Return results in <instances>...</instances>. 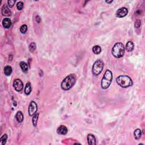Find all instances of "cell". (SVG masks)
<instances>
[{
  "label": "cell",
  "instance_id": "6da1fadb",
  "mask_svg": "<svg viewBox=\"0 0 145 145\" xmlns=\"http://www.w3.org/2000/svg\"><path fill=\"white\" fill-rule=\"evenodd\" d=\"M75 82L76 76L74 74H70L62 80L61 85V88L65 91L70 90L75 85Z\"/></svg>",
  "mask_w": 145,
  "mask_h": 145
},
{
  "label": "cell",
  "instance_id": "7a4b0ae2",
  "mask_svg": "<svg viewBox=\"0 0 145 145\" xmlns=\"http://www.w3.org/2000/svg\"><path fill=\"white\" fill-rule=\"evenodd\" d=\"M117 83L122 88H127L133 85V80L127 75H120L116 78Z\"/></svg>",
  "mask_w": 145,
  "mask_h": 145
},
{
  "label": "cell",
  "instance_id": "3957f363",
  "mask_svg": "<svg viewBox=\"0 0 145 145\" xmlns=\"http://www.w3.org/2000/svg\"><path fill=\"white\" fill-rule=\"evenodd\" d=\"M113 79V75L110 70H107L104 73L103 78L101 79V86L103 89H107L110 86Z\"/></svg>",
  "mask_w": 145,
  "mask_h": 145
},
{
  "label": "cell",
  "instance_id": "277c9868",
  "mask_svg": "<svg viewBox=\"0 0 145 145\" xmlns=\"http://www.w3.org/2000/svg\"><path fill=\"white\" fill-rule=\"evenodd\" d=\"M112 53L113 56L116 58H121L123 57L125 53V47L121 43H117L115 44L112 48Z\"/></svg>",
  "mask_w": 145,
  "mask_h": 145
},
{
  "label": "cell",
  "instance_id": "5b68a950",
  "mask_svg": "<svg viewBox=\"0 0 145 145\" xmlns=\"http://www.w3.org/2000/svg\"><path fill=\"white\" fill-rule=\"evenodd\" d=\"M103 67H104V63L103 61L100 59L96 60L92 66V72L93 74L94 75H99L102 72Z\"/></svg>",
  "mask_w": 145,
  "mask_h": 145
},
{
  "label": "cell",
  "instance_id": "8992f818",
  "mask_svg": "<svg viewBox=\"0 0 145 145\" xmlns=\"http://www.w3.org/2000/svg\"><path fill=\"white\" fill-rule=\"evenodd\" d=\"M38 111V105L35 101H31L28 107V113L30 116H33Z\"/></svg>",
  "mask_w": 145,
  "mask_h": 145
},
{
  "label": "cell",
  "instance_id": "52a82bcc",
  "mask_svg": "<svg viewBox=\"0 0 145 145\" xmlns=\"http://www.w3.org/2000/svg\"><path fill=\"white\" fill-rule=\"evenodd\" d=\"M13 86L17 91H21L23 88V83L19 79H16L14 80Z\"/></svg>",
  "mask_w": 145,
  "mask_h": 145
},
{
  "label": "cell",
  "instance_id": "ba28073f",
  "mask_svg": "<svg viewBox=\"0 0 145 145\" xmlns=\"http://www.w3.org/2000/svg\"><path fill=\"white\" fill-rule=\"evenodd\" d=\"M128 13V10L126 7H121L118 9L116 12V15L119 18H123L125 17Z\"/></svg>",
  "mask_w": 145,
  "mask_h": 145
},
{
  "label": "cell",
  "instance_id": "9c48e42d",
  "mask_svg": "<svg viewBox=\"0 0 145 145\" xmlns=\"http://www.w3.org/2000/svg\"><path fill=\"white\" fill-rule=\"evenodd\" d=\"M1 13L2 15L6 16V17H9L12 14V12L10 10L7 6L4 5L2 6V9H1Z\"/></svg>",
  "mask_w": 145,
  "mask_h": 145
},
{
  "label": "cell",
  "instance_id": "30bf717a",
  "mask_svg": "<svg viewBox=\"0 0 145 145\" xmlns=\"http://www.w3.org/2000/svg\"><path fill=\"white\" fill-rule=\"evenodd\" d=\"M67 129L66 127L64 125H61L59 126L57 129V132L58 134L60 135H65L67 133Z\"/></svg>",
  "mask_w": 145,
  "mask_h": 145
},
{
  "label": "cell",
  "instance_id": "8fae6325",
  "mask_svg": "<svg viewBox=\"0 0 145 145\" xmlns=\"http://www.w3.org/2000/svg\"><path fill=\"white\" fill-rule=\"evenodd\" d=\"M87 139L88 143L89 145H95L96 144L95 137L94 135L89 134H88Z\"/></svg>",
  "mask_w": 145,
  "mask_h": 145
},
{
  "label": "cell",
  "instance_id": "7c38bea8",
  "mask_svg": "<svg viewBox=\"0 0 145 145\" xmlns=\"http://www.w3.org/2000/svg\"><path fill=\"white\" fill-rule=\"evenodd\" d=\"M2 25L5 28H9L12 26V20L7 18H5L2 20Z\"/></svg>",
  "mask_w": 145,
  "mask_h": 145
},
{
  "label": "cell",
  "instance_id": "4fadbf2b",
  "mask_svg": "<svg viewBox=\"0 0 145 145\" xmlns=\"http://www.w3.org/2000/svg\"><path fill=\"white\" fill-rule=\"evenodd\" d=\"M19 66H20L22 70L25 73H26V72H28V64H27V63H26L25 62L21 61V62L19 63Z\"/></svg>",
  "mask_w": 145,
  "mask_h": 145
},
{
  "label": "cell",
  "instance_id": "5bb4252c",
  "mask_svg": "<svg viewBox=\"0 0 145 145\" xmlns=\"http://www.w3.org/2000/svg\"><path fill=\"white\" fill-rule=\"evenodd\" d=\"M15 118L17 121L19 122V123H20V122L23 121L24 119V116L21 111H18V112H17L15 116Z\"/></svg>",
  "mask_w": 145,
  "mask_h": 145
},
{
  "label": "cell",
  "instance_id": "9a60e30c",
  "mask_svg": "<svg viewBox=\"0 0 145 145\" xmlns=\"http://www.w3.org/2000/svg\"><path fill=\"white\" fill-rule=\"evenodd\" d=\"M12 67L10 66H6L4 67V73L6 76H9L11 75L12 72Z\"/></svg>",
  "mask_w": 145,
  "mask_h": 145
},
{
  "label": "cell",
  "instance_id": "2e32d148",
  "mask_svg": "<svg viewBox=\"0 0 145 145\" xmlns=\"http://www.w3.org/2000/svg\"><path fill=\"white\" fill-rule=\"evenodd\" d=\"M134 43L132 41H128L126 43V49L128 52H132L134 49Z\"/></svg>",
  "mask_w": 145,
  "mask_h": 145
},
{
  "label": "cell",
  "instance_id": "e0dca14e",
  "mask_svg": "<svg viewBox=\"0 0 145 145\" xmlns=\"http://www.w3.org/2000/svg\"><path fill=\"white\" fill-rule=\"evenodd\" d=\"M134 136L136 139H139L142 136V131L139 129H137L134 132Z\"/></svg>",
  "mask_w": 145,
  "mask_h": 145
},
{
  "label": "cell",
  "instance_id": "ac0fdd59",
  "mask_svg": "<svg viewBox=\"0 0 145 145\" xmlns=\"http://www.w3.org/2000/svg\"><path fill=\"white\" fill-rule=\"evenodd\" d=\"M25 92L26 95H28L31 92V83L30 82H28L25 86Z\"/></svg>",
  "mask_w": 145,
  "mask_h": 145
},
{
  "label": "cell",
  "instance_id": "d6986e66",
  "mask_svg": "<svg viewBox=\"0 0 145 145\" xmlns=\"http://www.w3.org/2000/svg\"><path fill=\"white\" fill-rule=\"evenodd\" d=\"M92 51L95 54H99L101 51V47L99 46H95L92 48Z\"/></svg>",
  "mask_w": 145,
  "mask_h": 145
},
{
  "label": "cell",
  "instance_id": "ffe728a7",
  "mask_svg": "<svg viewBox=\"0 0 145 145\" xmlns=\"http://www.w3.org/2000/svg\"><path fill=\"white\" fill-rule=\"evenodd\" d=\"M7 134H4L2 136V137L0 139V145H4L7 142Z\"/></svg>",
  "mask_w": 145,
  "mask_h": 145
},
{
  "label": "cell",
  "instance_id": "44dd1931",
  "mask_svg": "<svg viewBox=\"0 0 145 145\" xmlns=\"http://www.w3.org/2000/svg\"><path fill=\"white\" fill-rule=\"evenodd\" d=\"M39 114L38 113H35L33 118V125L34 126H37V124H38V118H39Z\"/></svg>",
  "mask_w": 145,
  "mask_h": 145
},
{
  "label": "cell",
  "instance_id": "7402d4cb",
  "mask_svg": "<svg viewBox=\"0 0 145 145\" xmlns=\"http://www.w3.org/2000/svg\"><path fill=\"white\" fill-rule=\"evenodd\" d=\"M36 49V45L35 43H31L29 45V50L31 52H33Z\"/></svg>",
  "mask_w": 145,
  "mask_h": 145
},
{
  "label": "cell",
  "instance_id": "603a6c76",
  "mask_svg": "<svg viewBox=\"0 0 145 145\" xmlns=\"http://www.w3.org/2000/svg\"><path fill=\"white\" fill-rule=\"evenodd\" d=\"M27 29H28V28H27V26L26 25H22L20 28V33H23V34L24 33H26L27 31Z\"/></svg>",
  "mask_w": 145,
  "mask_h": 145
},
{
  "label": "cell",
  "instance_id": "cb8c5ba5",
  "mask_svg": "<svg viewBox=\"0 0 145 145\" xmlns=\"http://www.w3.org/2000/svg\"><path fill=\"white\" fill-rule=\"evenodd\" d=\"M24 6V4L23 2H22V1H19L17 3V7L18 10H21L23 8Z\"/></svg>",
  "mask_w": 145,
  "mask_h": 145
},
{
  "label": "cell",
  "instance_id": "d4e9b609",
  "mask_svg": "<svg viewBox=\"0 0 145 145\" xmlns=\"http://www.w3.org/2000/svg\"><path fill=\"white\" fill-rule=\"evenodd\" d=\"M7 3H8V5H9V6L10 7H12L14 5V4H15V0H9V1H7Z\"/></svg>",
  "mask_w": 145,
  "mask_h": 145
},
{
  "label": "cell",
  "instance_id": "484cf974",
  "mask_svg": "<svg viewBox=\"0 0 145 145\" xmlns=\"http://www.w3.org/2000/svg\"><path fill=\"white\" fill-rule=\"evenodd\" d=\"M141 25V21L140 20H137L134 24V27L136 28H139Z\"/></svg>",
  "mask_w": 145,
  "mask_h": 145
},
{
  "label": "cell",
  "instance_id": "4316f807",
  "mask_svg": "<svg viewBox=\"0 0 145 145\" xmlns=\"http://www.w3.org/2000/svg\"><path fill=\"white\" fill-rule=\"evenodd\" d=\"M36 22H38V23H39L40 22V21H41V18H40V17L39 16H36Z\"/></svg>",
  "mask_w": 145,
  "mask_h": 145
},
{
  "label": "cell",
  "instance_id": "83f0119b",
  "mask_svg": "<svg viewBox=\"0 0 145 145\" xmlns=\"http://www.w3.org/2000/svg\"><path fill=\"white\" fill-rule=\"evenodd\" d=\"M112 2H113V1H106V2H107V3H108V4H111V3H112Z\"/></svg>",
  "mask_w": 145,
  "mask_h": 145
}]
</instances>
